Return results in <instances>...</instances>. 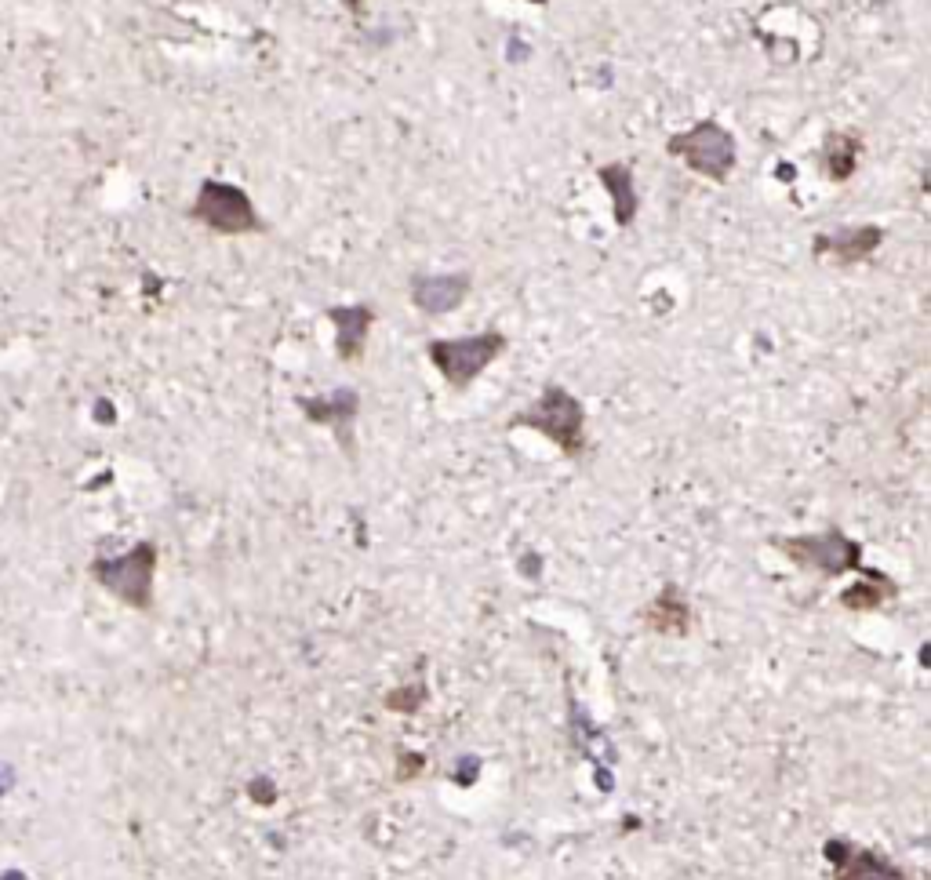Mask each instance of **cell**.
Wrapping results in <instances>:
<instances>
[{
  "instance_id": "obj_15",
  "label": "cell",
  "mask_w": 931,
  "mask_h": 880,
  "mask_svg": "<svg viewBox=\"0 0 931 880\" xmlns=\"http://www.w3.org/2000/svg\"><path fill=\"white\" fill-rule=\"evenodd\" d=\"M855 157H859V142L851 135H830L826 142V168H830V179H848L855 171Z\"/></svg>"
},
{
  "instance_id": "obj_18",
  "label": "cell",
  "mask_w": 931,
  "mask_h": 880,
  "mask_svg": "<svg viewBox=\"0 0 931 880\" xmlns=\"http://www.w3.org/2000/svg\"><path fill=\"white\" fill-rule=\"evenodd\" d=\"M346 4H350L353 11H361V4H364V0H346Z\"/></svg>"
},
{
  "instance_id": "obj_1",
  "label": "cell",
  "mask_w": 931,
  "mask_h": 880,
  "mask_svg": "<svg viewBox=\"0 0 931 880\" xmlns=\"http://www.w3.org/2000/svg\"><path fill=\"white\" fill-rule=\"evenodd\" d=\"M510 426L513 430H521V426L524 430H539L571 459L582 455V448H586V411H582V400L571 397L564 386H546L535 404L513 415Z\"/></svg>"
},
{
  "instance_id": "obj_13",
  "label": "cell",
  "mask_w": 931,
  "mask_h": 880,
  "mask_svg": "<svg viewBox=\"0 0 931 880\" xmlns=\"http://www.w3.org/2000/svg\"><path fill=\"white\" fill-rule=\"evenodd\" d=\"M895 597H899V586H895L888 575H881V571H870L866 582H855V586H848V590L841 593V608L877 611L884 600H895Z\"/></svg>"
},
{
  "instance_id": "obj_14",
  "label": "cell",
  "mask_w": 931,
  "mask_h": 880,
  "mask_svg": "<svg viewBox=\"0 0 931 880\" xmlns=\"http://www.w3.org/2000/svg\"><path fill=\"white\" fill-rule=\"evenodd\" d=\"M601 179L608 186L611 200H615V219L619 226H630L633 211H637V193H633V175L626 164H611V168H601Z\"/></svg>"
},
{
  "instance_id": "obj_16",
  "label": "cell",
  "mask_w": 931,
  "mask_h": 880,
  "mask_svg": "<svg viewBox=\"0 0 931 880\" xmlns=\"http://www.w3.org/2000/svg\"><path fill=\"white\" fill-rule=\"evenodd\" d=\"M426 684H411V688H397V691H390L386 695V710H393V713H415L426 702Z\"/></svg>"
},
{
  "instance_id": "obj_8",
  "label": "cell",
  "mask_w": 931,
  "mask_h": 880,
  "mask_svg": "<svg viewBox=\"0 0 931 880\" xmlns=\"http://www.w3.org/2000/svg\"><path fill=\"white\" fill-rule=\"evenodd\" d=\"M328 320L335 324V350L339 360H361L368 331L375 324V313L368 306H335L328 310Z\"/></svg>"
},
{
  "instance_id": "obj_4",
  "label": "cell",
  "mask_w": 931,
  "mask_h": 880,
  "mask_svg": "<svg viewBox=\"0 0 931 880\" xmlns=\"http://www.w3.org/2000/svg\"><path fill=\"white\" fill-rule=\"evenodd\" d=\"M666 150H670L673 157H681L691 171H699V175H706V179H713V182H724L728 179V171L735 168V139H731L717 120H702L695 128L673 135V139L666 142Z\"/></svg>"
},
{
  "instance_id": "obj_2",
  "label": "cell",
  "mask_w": 931,
  "mask_h": 880,
  "mask_svg": "<svg viewBox=\"0 0 931 880\" xmlns=\"http://www.w3.org/2000/svg\"><path fill=\"white\" fill-rule=\"evenodd\" d=\"M502 353H506V335L502 331H481V335H470V339H433L426 346V357L448 379L451 390H466Z\"/></svg>"
},
{
  "instance_id": "obj_5",
  "label": "cell",
  "mask_w": 931,
  "mask_h": 880,
  "mask_svg": "<svg viewBox=\"0 0 931 880\" xmlns=\"http://www.w3.org/2000/svg\"><path fill=\"white\" fill-rule=\"evenodd\" d=\"M193 219H201L215 233H259L262 219L255 215V204L241 186H226V182H204L193 204Z\"/></svg>"
},
{
  "instance_id": "obj_17",
  "label": "cell",
  "mask_w": 931,
  "mask_h": 880,
  "mask_svg": "<svg viewBox=\"0 0 931 880\" xmlns=\"http://www.w3.org/2000/svg\"><path fill=\"white\" fill-rule=\"evenodd\" d=\"M419 771H422V757H419V753H404L401 768H397V779H415Z\"/></svg>"
},
{
  "instance_id": "obj_3",
  "label": "cell",
  "mask_w": 931,
  "mask_h": 880,
  "mask_svg": "<svg viewBox=\"0 0 931 880\" xmlns=\"http://www.w3.org/2000/svg\"><path fill=\"white\" fill-rule=\"evenodd\" d=\"M782 550V557H790L793 564H801L808 571H819L826 579H837L844 571H862V546L855 539H848L844 531H826V535H793V539L775 542Z\"/></svg>"
},
{
  "instance_id": "obj_9",
  "label": "cell",
  "mask_w": 931,
  "mask_h": 880,
  "mask_svg": "<svg viewBox=\"0 0 931 880\" xmlns=\"http://www.w3.org/2000/svg\"><path fill=\"white\" fill-rule=\"evenodd\" d=\"M826 859L841 877H899V870L888 859L873 855L870 848H859L851 840H830L826 844Z\"/></svg>"
},
{
  "instance_id": "obj_12",
  "label": "cell",
  "mask_w": 931,
  "mask_h": 880,
  "mask_svg": "<svg viewBox=\"0 0 931 880\" xmlns=\"http://www.w3.org/2000/svg\"><path fill=\"white\" fill-rule=\"evenodd\" d=\"M470 291L466 277H419L411 284V299L426 313H448L455 310Z\"/></svg>"
},
{
  "instance_id": "obj_7",
  "label": "cell",
  "mask_w": 931,
  "mask_h": 880,
  "mask_svg": "<svg viewBox=\"0 0 931 880\" xmlns=\"http://www.w3.org/2000/svg\"><path fill=\"white\" fill-rule=\"evenodd\" d=\"M299 408H302V415L310 422H317V426H331V430H335V440H339V448L353 459V419H357V408H361V393L335 390V397H328V400L299 397Z\"/></svg>"
},
{
  "instance_id": "obj_11",
  "label": "cell",
  "mask_w": 931,
  "mask_h": 880,
  "mask_svg": "<svg viewBox=\"0 0 931 880\" xmlns=\"http://www.w3.org/2000/svg\"><path fill=\"white\" fill-rule=\"evenodd\" d=\"M644 626H648L651 633H662V637H688L691 608L677 586H666V590L644 608Z\"/></svg>"
},
{
  "instance_id": "obj_6",
  "label": "cell",
  "mask_w": 931,
  "mask_h": 880,
  "mask_svg": "<svg viewBox=\"0 0 931 880\" xmlns=\"http://www.w3.org/2000/svg\"><path fill=\"white\" fill-rule=\"evenodd\" d=\"M153 568H157V550L150 542H142V546H135L117 560H99L95 575H99L106 590L128 600L131 608L146 611L153 604Z\"/></svg>"
},
{
  "instance_id": "obj_10",
  "label": "cell",
  "mask_w": 931,
  "mask_h": 880,
  "mask_svg": "<svg viewBox=\"0 0 931 880\" xmlns=\"http://www.w3.org/2000/svg\"><path fill=\"white\" fill-rule=\"evenodd\" d=\"M881 240H884V230H877V226H859V230L826 233V237H819L811 244V251H815V255H833L837 262H862L881 248Z\"/></svg>"
}]
</instances>
